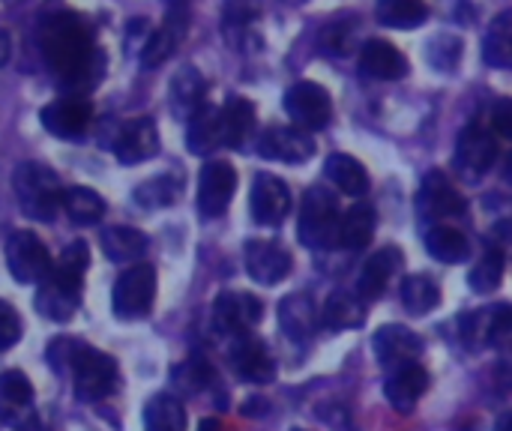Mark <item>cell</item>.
Instances as JSON below:
<instances>
[{"instance_id": "83f0119b", "label": "cell", "mask_w": 512, "mask_h": 431, "mask_svg": "<svg viewBox=\"0 0 512 431\" xmlns=\"http://www.w3.org/2000/svg\"><path fill=\"white\" fill-rule=\"evenodd\" d=\"M219 117H222V144L225 147H234V150H243L255 132V108L252 102L240 99V96H231L225 102V108H219Z\"/></svg>"}, {"instance_id": "ab89813d", "label": "cell", "mask_w": 512, "mask_h": 431, "mask_svg": "<svg viewBox=\"0 0 512 431\" xmlns=\"http://www.w3.org/2000/svg\"><path fill=\"white\" fill-rule=\"evenodd\" d=\"M180 195V180L174 174H159L153 180H144L138 189H135V201L147 210H156V207H168L174 204Z\"/></svg>"}, {"instance_id": "44dd1931", "label": "cell", "mask_w": 512, "mask_h": 431, "mask_svg": "<svg viewBox=\"0 0 512 431\" xmlns=\"http://www.w3.org/2000/svg\"><path fill=\"white\" fill-rule=\"evenodd\" d=\"M114 153L123 165H135V162H147L150 156L159 153V129L150 117H135L129 120L117 141H114Z\"/></svg>"}, {"instance_id": "b9f144b4", "label": "cell", "mask_w": 512, "mask_h": 431, "mask_svg": "<svg viewBox=\"0 0 512 431\" xmlns=\"http://www.w3.org/2000/svg\"><path fill=\"white\" fill-rule=\"evenodd\" d=\"M429 63L441 72H453L459 66V57H462V39L459 36H450V33H441L429 42Z\"/></svg>"}, {"instance_id": "f546056e", "label": "cell", "mask_w": 512, "mask_h": 431, "mask_svg": "<svg viewBox=\"0 0 512 431\" xmlns=\"http://www.w3.org/2000/svg\"><path fill=\"white\" fill-rule=\"evenodd\" d=\"M378 216L372 204H354L351 210H345L339 216V228H336V246L342 249H363L372 234H375Z\"/></svg>"}, {"instance_id": "4fadbf2b", "label": "cell", "mask_w": 512, "mask_h": 431, "mask_svg": "<svg viewBox=\"0 0 512 431\" xmlns=\"http://www.w3.org/2000/svg\"><path fill=\"white\" fill-rule=\"evenodd\" d=\"M249 210H252V219L264 228L282 225L285 216L291 213V192H288L285 180H279L273 174H255Z\"/></svg>"}, {"instance_id": "8fae6325", "label": "cell", "mask_w": 512, "mask_h": 431, "mask_svg": "<svg viewBox=\"0 0 512 431\" xmlns=\"http://www.w3.org/2000/svg\"><path fill=\"white\" fill-rule=\"evenodd\" d=\"M465 210H468L465 198L456 192V186L441 171H432L423 177V186L417 192V213L423 222L459 219V216H465Z\"/></svg>"}, {"instance_id": "ac0fdd59", "label": "cell", "mask_w": 512, "mask_h": 431, "mask_svg": "<svg viewBox=\"0 0 512 431\" xmlns=\"http://www.w3.org/2000/svg\"><path fill=\"white\" fill-rule=\"evenodd\" d=\"M243 255L246 273L261 285H276L291 273V252L276 240H249Z\"/></svg>"}, {"instance_id": "7402d4cb", "label": "cell", "mask_w": 512, "mask_h": 431, "mask_svg": "<svg viewBox=\"0 0 512 431\" xmlns=\"http://www.w3.org/2000/svg\"><path fill=\"white\" fill-rule=\"evenodd\" d=\"M375 357L381 360L384 369H396L402 363H414L423 351V342L414 330L402 324H387L375 333Z\"/></svg>"}, {"instance_id": "836d02e7", "label": "cell", "mask_w": 512, "mask_h": 431, "mask_svg": "<svg viewBox=\"0 0 512 431\" xmlns=\"http://www.w3.org/2000/svg\"><path fill=\"white\" fill-rule=\"evenodd\" d=\"M426 249L435 261L441 264H462L471 255V243L462 231L450 228V225H438L426 234Z\"/></svg>"}, {"instance_id": "484cf974", "label": "cell", "mask_w": 512, "mask_h": 431, "mask_svg": "<svg viewBox=\"0 0 512 431\" xmlns=\"http://www.w3.org/2000/svg\"><path fill=\"white\" fill-rule=\"evenodd\" d=\"M279 324L291 339H306L321 327V312L309 294H288L279 303Z\"/></svg>"}, {"instance_id": "7bdbcfd3", "label": "cell", "mask_w": 512, "mask_h": 431, "mask_svg": "<svg viewBox=\"0 0 512 431\" xmlns=\"http://www.w3.org/2000/svg\"><path fill=\"white\" fill-rule=\"evenodd\" d=\"M87 264H90V252H87V246L78 240V243L66 246V249H63V255H60V261H57V264H51V267H54L57 273L69 276V279H78V282H84Z\"/></svg>"}, {"instance_id": "ee69618b", "label": "cell", "mask_w": 512, "mask_h": 431, "mask_svg": "<svg viewBox=\"0 0 512 431\" xmlns=\"http://www.w3.org/2000/svg\"><path fill=\"white\" fill-rule=\"evenodd\" d=\"M18 339H21V318L9 303L0 300V351L15 348Z\"/></svg>"}, {"instance_id": "ba28073f", "label": "cell", "mask_w": 512, "mask_h": 431, "mask_svg": "<svg viewBox=\"0 0 512 431\" xmlns=\"http://www.w3.org/2000/svg\"><path fill=\"white\" fill-rule=\"evenodd\" d=\"M498 153H501L498 135L489 132L486 126H480V123H471V126H465V129L459 132L456 168H459L465 177L477 180V177H483V174L495 165Z\"/></svg>"}, {"instance_id": "ffe728a7", "label": "cell", "mask_w": 512, "mask_h": 431, "mask_svg": "<svg viewBox=\"0 0 512 431\" xmlns=\"http://www.w3.org/2000/svg\"><path fill=\"white\" fill-rule=\"evenodd\" d=\"M426 390H429V375L417 360L390 369L387 384H384V396L399 414H411L417 408V402L426 396Z\"/></svg>"}, {"instance_id": "30bf717a", "label": "cell", "mask_w": 512, "mask_h": 431, "mask_svg": "<svg viewBox=\"0 0 512 431\" xmlns=\"http://www.w3.org/2000/svg\"><path fill=\"white\" fill-rule=\"evenodd\" d=\"M264 318V303L249 291H222L213 303V327L225 336L249 333Z\"/></svg>"}, {"instance_id": "3957f363", "label": "cell", "mask_w": 512, "mask_h": 431, "mask_svg": "<svg viewBox=\"0 0 512 431\" xmlns=\"http://www.w3.org/2000/svg\"><path fill=\"white\" fill-rule=\"evenodd\" d=\"M66 369L72 372L75 396L81 402H99V399L111 396L114 387H117V363L108 354H102V351H96L90 345L75 342Z\"/></svg>"}, {"instance_id": "7dc6e473", "label": "cell", "mask_w": 512, "mask_h": 431, "mask_svg": "<svg viewBox=\"0 0 512 431\" xmlns=\"http://www.w3.org/2000/svg\"><path fill=\"white\" fill-rule=\"evenodd\" d=\"M15 431H51V429H45L36 417H30V420H24L21 426H15Z\"/></svg>"}, {"instance_id": "d4e9b609", "label": "cell", "mask_w": 512, "mask_h": 431, "mask_svg": "<svg viewBox=\"0 0 512 431\" xmlns=\"http://www.w3.org/2000/svg\"><path fill=\"white\" fill-rule=\"evenodd\" d=\"M360 72L378 81H399L408 75V57L384 39H369L360 51Z\"/></svg>"}, {"instance_id": "6da1fadb", "label": "cell", "mask_w": 512, "mask_h": 431, "mask_svg": "<svg viewBox=\"0 0 512 431\" xmlns=\"http://www.w3.org/2000/svg\"><path fill=\"white\" fill-rule=\"evenodd\" d=\"M39 45L54 78L75 96L90 90L105 72V54L93 42V27L78 12L48 15L39 27Z\"/></svg>"}, {"instance_id": "277c9868", "label": "cell", "mask_w": 512, "mask_h": 431, "mask_svg": "<svg viewBox=\"0 0 512 431\" xmlns=\"http://www.w3.org/2000/svg\"><path fill=\"white\" fill-rule=\"evenodd\" d=\"M339 201L324 186H312L300 204V243L306 249H330L336 246L339 228Z\"/></svg>"}, {"instance_id": "bcb514c9", "label": "cell", "mask_w": 512, "mask_h": 431, "mask_svg": "<svg viewBox=\"0 0 512 431\" xmlns=\"http://www.w3.org/2000/svg\"><path fill=\"white\" fill-rule=\"evenodd\" d=\"M12 57V33L0 27V66H6Z\"/></svg>"}, {"instance_id": "e0dca14e", "label": "cell", "mask_w": 512, "mask_h": 431, "mask_svg": "<svg viewBox=\"0 0 512 431\" xmlns=\"http://www.w3.org/2000/svg\"><path fill=\"white\" fill-rule=\"evenodd\" d=\"M231 366L240 378L252 381V384H270L276 378V360L270 354V348L249 336V333H240L234 336L231 342Z\"/></svg>"}, {"instance_id": "d6a6232c", "label": "cell", "mask_w": 512, "mask_h": 431, "mask_svg": "<svg viewBox=\"0 0 512 431\" xmlns=\"http://www.w3.org/2000/svg\"><path fill=\"white\" fill-rule=\"evenodd\" d=\"M327 177H330L345 195H351V198H360V195L369 192V174H366V168H363L354 156H348V153H333V156H327Z\"/></svg>"}, {"instance_id": "cb8c5ba5", "label": "cell", "mask_w": 512, "mask_h": 431, "mask_svg": "<svg viewBox=\"0 0 512 431\" xmlns=\"http://www.w3.org/2000/svg\"><path fill=\"white\" fill-rule=\"evenodd\" d=\"M399 267H402V252H399L396 246L378 249V252L363 264V270H360L357 297H360L363 303H375V300L387 291V285H390V279H393V273H396Z\"/></svg>"}, {"instance_id": "1f68e13d", "label": "cell", "mask_w": 512, "mask_h": 431, "mask_svg": "<svg viewBox=\"0 0 512 431\" xmlns=\"http://www.w3.org/2000/svg\"><path fill=\"white\" fill-rule=\"evenodd\" d=\"M204 93H207V81L195 66H183L171 78V108L186 120L204 105Z\"/></svg>"}, {"instance_id": "f1b7e54d", "label": "cell", "mask_w": 512, "mask_h": 431, "mask_svg": "<svg viewBox=\"0 0 512 431\" xmlns=\"http://www.w3.org/2000/svg\"><path fill=\"white\" fill-rule=\"evenodd\" d=\"M102 255L111 264H129L132 267V264H138L147 255V237L138 228H129V225L105 228V234H102Z\"/></svg>"}, {"instance_id": "2e32d148", "label": "cell", "mask_w": 512, "mask_h": 431, "mask_svg": "<svg viewBox=\"0 0 512 431\" xmlns=\"http://www.w3.org/2000/svg\"><path fill=\"white\" fill-rule=\"evenodd\" d=\"M258 153L273 162L297 165L315 156V141L297 126H270L258 138Z\"/></svg>"}, {"instance_id": "681fc988", "label": "cell", "mask_w": 512, "mask_h": 431, "mask_svg": "<svg viewBox=\"0 0 512 431\" xmlns=\"http://www.w3.org/2000/svg\"><path fill=\"white\" fill-rule=\"evenodd\" d=\"M512 426V414H504L501 420H498V426H495V431H510Z\"/></svg>"}, {"instance_id": "7c38bea8", "label": "cell", "mask_w": 512, "mask_h": 431, "mask_svg": "<svg viewBox=\"0 0 512 431\" xmlns=\"http://www.w3.org/2000/svg\"><path fill=\"white\" fill-rule=\"evenodd\" d=\"M237 192V171L228 162H207L198 177V213L204 219H219Z\"/></svg>"}, {"instance_id": "e575fe53", "label": "cell", "mask_w": 512, "mask_h": 431, "mask_svg": "<svg viewBox=\"0 0 512 431\" xmlns=\"http://www.w3.org/2000/svg\"><path fill=\"white\" fill-rule=\"evenodd\" d=\"M144 431H186V411L180 399L159 393L144 408Z\"/></svg>"}, {"instance_id": "9a60e30c", "label": "cell", "mask_w": 512, "mask_h": 431, "mask_svg": "<svg viewBox=\"0 0 512 431\" xmlns=\"http://www.w3.org/2000/svg\"><path fill=\"white\" fill-rule=\"evenodd\" d=\"M510 324L512 312L507 303L492 306V309H477V312L462 318V342L474 351L492 348L510 336Z\"/></svg>"}, {"instance_id": "8d00e7d4", "label": "cell", "mask_w": 512, "mask_h": 431, "mask_svg": "<svg viewBox=\"0 0 512 431\" xmlns=\"http://www.w3.org/2000/svg\"><path fill=\"white\" fill-rule=\"evenodd\" d=\"M66 216L75 222V225H96L102 216H105V201L99 198L96 189L90 186H75V189H66L63 192V204Z\"/></svg>"}, {"instance_id": "5b68a950", "label": "cell", "mask_w": 512, "mask_h": 431, "mask_svg": "<svg viewBox=\"0 0 512 431\" xmlns=\"http://www.w3.org/2000/svg\"><path fill=\"white\" fill-rule=\"evenodd\" d=\"M156 300V270L153 264H132L120 273V279L114 282V297H111V309L120 321H141L147 318V312L153 309Z\"/></svg>"}, {"instance_id": "f6af8a7d", "label": "cell", "mask_w": 512, "mask_h": 431, "mask_svg": "<svg viewBox=\"0 0 512 431\" xmlns=\"http://www.w3.org/2000/svg\"><path fill=\"white\" fill-rule=\"evenodd\" d=\"M492 129L498 138H510L512 135V102L510 99H498L492 108Z\"/></svg>"}, {"instance_id": "5bb4252c", "label": "cell", "mask_w": 512, "mask_h": 431, "mask_svg": "<svg viewBox=\"0 0 512 431\" xmlns=\"http://www.w3.org/2000/svg\"><path fill=\"white\" fill-rule=\"evenodd\" d=\"M39 120L57 138H78L87 132V126L93 120V105L84 96H63V99L48 102L42 108Z\"/></svg>"}, {"instance_id": "4dcf8cb0", "label": "cell", "mask_w": 512, "mask_h": 431, "mask_svg": "<svg viewBox=\"0 0 512 431\" xmlns=\"http://www.w3.org/2000/svg\"><path fill=\"white\" fill-rule=\"evenodd\" d=\"M321 327L327 330H354L366 321V303L354 291H333L324 303Z\"/></svg>"}, {"instance_id": "4316f807", "label": "cell", "mask_w": 512, "mask_h": 431, "mask_svg": "<svg viewBox=\"0 0 512 431\" xmlns=\"http://www.w3.org/2000/svg\"><path fill=\"white\" fill-rule=\"evenodd\" d=\"M186 144L192 156H207L216 147H222V117L216 105H201L192 117H189V129H186Z\"/></svg>"}, {"instance_id": "c3c4849f", "label": "cell", "mask_w": 512, "mask_h": 431, "mask_svg": "<svg viewBox=\"0 0 512 431\" xmlns=\"http://www.w3.org/2000/svg\"><path fill=\"white\" fill-rule=\"evenodd\" d=\"M198 431H225V426H222L219 420H204V423H201V429H198Z\"/></svg>"}, {"instance_id": "603a6c76", "label": "cell", "mask_w": 512, "mask_h": 431, "mask_svg": "<svg viewBox=\"0 0 512 431\" xmlns=\"http://www.w3.org/2000/svg\"><path fill=\"white\" fill-rule=\"evenodd\" d=\"M33 417V387L24 372H3L0 375V423L3 426H21Z\"/></svg>"}, {"instance_id": "52a82bcc", "label": "cell", "mask_w": 512, "mask_h": 431, "mask_svg": "<svg viewBox=\"0 0 512 431\" xmlns=\"http://www.w3.org/2000/svg\"><path fill=\"white\" fill-rule=\"evenodd\" d=\"M285 111L297 123V129H324L333 117L330 93L315 81H297L285 93Z\"/></svg>"}, {"instance_id": "d6986e66", "label": "cell", "mask_w": 512, "mask_h": 431, "mask_svg": "<svg viewBox=\"0 0 512 431\" xmlns=\"http://www.w3.org/2000/svg\"><path fill=\"white\" fill-rule=\"evenodd\" d=\"M186 30H189V9H186V3L180 0V3H174V6L168 9L162 27L153 30V33L147 36V42H144V48H141V66L150 69V66L165 63V60L171 57V51L180 45V39L186 36Z\"/></svg>"}, {"instance_id": "d590c367", "label": "cell", "mask_w": 512, "mask_h": 431, "mask_svg": "<svg viewBox=\"0 0 512 431\" xmlns=\"http://www.w3.org/2000/svg\"><path fill=\"white\" fill-rule=\"evenodd\" d=\"M483 60L495 69H507L512 63V12H501L483 39Z\"/></svg>"}, {"instance_id": "60d3db41", "label": "cell", "mask_w": 512, "mask_h": 431, "mask_svg": "<svg viewBox=\"0 0 512 431\" xmlns=\"http://www.w3.org/2000/svg\"><path fill=\"white\" fill-rule=\"evenodd\" d=\"M504 264H507L504 252H501V249H489V252L480 258V264L471 270V288H474L477 294L495 291V288L504 282Z\"/></svg>"}, {"instance_id": "7a4b0ae2", "label": "cell", "mask_w": 512, "mask_h": 431, "mask_svg": "<svg viewBox=\"0 0 512 431\" xmlns=\"http://www.w3.org/2000/svg\"><path fill=\"white\" fill-rule=\"evenodd\" d=\"M12 186H15V198H18L24 216L36 219V222H51L57 216V210L63 204V189L51 168H45L39 162H24L15 168Z\"/></svg>"}, {"instance_id": "8992f818", "label": "cell", "mask_w": 512, "mask_h": 431, "mask_svg": "<svg viewBox=\"0 0 512 431\" xmlns=\"http://www.w3.org/2000/svg\"><path fill=\"white\" fill-rule=\"evenodd\" d=\"M51 264L54 261H51L45 243L33 231L9 234V240H6V267H9L15 282H21V285L42 282L48 276Z\"/></svg>"}, {"instance_id": "f35d334b", "label": "cell", "mask_w": 512, "mask_h": 431, "mask_svg": "<svg viewBox=\"0 0 512 431\" xmlns=\"http://www.w3.org/2000/svg\"><path fill=\"white\" fill-rule=\"evenodd\" d=\"M402 303L411 315H429L441 303V291L429 276L417 273L402 282Z\"/></svg>"}, {"instance_id": "74e56055", "label": "cell", "mask_w": 512, "mask_h": 431, "mask_svg": "<svg viewBox=\"0 0 512 431\" xmlns=\"http://www.w3.org/2000/svg\"><path fill=\"white\" fill-rule=\"evenodd\" d=\"M429 18V6L423 0H378V21L384 27L411 30Z\"/></svg>"}, {"instance_id": "9c48e42d", "label": "cell", "mask_w": 512, "mask_h": 431, "mask_svg": "<svg viewBox=\"0 0 512 431\" xmlns=\"http://www.w3.org/2000/svg\"><path fill=\"white\" fill-rule=\"evenodd\" d=\"M81 303V282L69 279L63 273H57L54 267L48 270V276L39 282L36 291V312L54 324H66L72 321V315L78 312Z\"/></svg>"}, {"instance_id": "f907efd6", "label": "cell", "mask_w": 512, "mask_h": 431, "mask_svg": "<svg viewBox=\"0 0 512 431\" xmlns=\"http://www.w3.org/2000/svg\"><path fill=\"white\" fill-rule=\"evenodd\" d=\"M294 431H306V429H294Z\"/></svg>"}]
</instances>
